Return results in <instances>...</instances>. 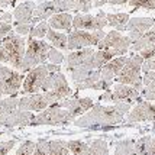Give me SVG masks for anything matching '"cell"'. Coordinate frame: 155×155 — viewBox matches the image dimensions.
<instances>
[{"instance_id":"obj_5","label":"cell","mask_w":155,"mask_h":155,"mask_svg":"<svg viewBox=\"0 0 155 155\" xmlns=\"http://www.w3.org/2000/svg\"><path fill=\"white\" fill-rule=\"evenodd\" d=\"M58 71H61L60 65H54V64H41L38 67H35L25 77L20 93L22 94H36L42 88L44 81L47 80L48 75L52 73H58Z\"/></svg>"},{"instance_id":"obj_16","label":"cell","mask_w":155,"mask_h":155,"mask_svg":"<svg viewBox=\"0 0 155 155\" xmlns=\"http://www.w3.org/2000/svg\"><path fill=\"white\" fill-rule=\"evenodd\" d=\"M57 13L64 12H83L88 13L90 9L93 7V0H52Z\"/></svg>"},{"instance_id":"obj_22","label":"cell","mask_w":155,"mask_h":155,"mask_svg":"<svg viewBox=\"0 0 155 155\" xmlns=\"http://www.w3.org/2000/svg\"><path fill=\"white\" fill-rule=\"evenodd\" d=\"M35 7H36V3L32 0H26V2L20 3L19 6H16L12 13L13 19L16 20L15 23H32Z\"/></svg>"},{"instance_id":"obj_28","label":"cell","mask_w":155,"mask_h":155,"mask_svg":"<svg viewBox=\"0 0 155 155\" xmlns=\"http://www.w3.org/2000/svg\"><path fill=\"white\" fill-rule=\"evenodd\" d=\"M106 19H107V25L115 28L117 32H120V31H126V25L130 18L128 13H106Z\"/></svg>"},{"instance_id":"obj_47","label":"cell","mask_w":155,"mask_h":155,"mask_svg":"<svg viewBox=\"0 0 155 155\" xmlns=\"http://www.w3.org/2000/svg\"><path fill=\"white\" fill-rule=\"evenodd\" d=\"M0 62H9V55L2 47H0Z\"/></svg>"},{"instance_id":"obj_21","label":"cell","mask_w":155,"mask_h":155,"mask_svg":"<svg viewBox=\"0 0 155 155\" xmlns=\"http://www.w3.org/2000/svg\"><path fill=\"white\" fill-rule=\"evenodd\" d=\"M34 113L32 112H26V110H20V109H15L10 115L7 116L5 120L3 126L7 128H16V126H26L31 125L34 120Z\"/></svg>"},{"instance_id":"obj_17","label":"cell","mask_w":155,"mask_h":155,"mask_svg":"<svg viewBox=\"0 0 155 155\" xmlns=\"http://www.w3.org/2000/svg\"><path fill=\"white\" fill-rule=\"evenodd\" d=\"M47 107H49L47 97L44 94H31L26 97H20L18 103V109L20 110H26V112H42Z\"/></svg>"},{"instance_id":"obj_52","label":"cell","mask_w":155,"mask_h":155,"mask_svg":"<svg viewBox=\"0 0 155 155\" xmlns=\"http://www.w3.org/2000/svg\"><path fill=\"white\" fill-rule=\"evenodd\" d=\"M32 2H34V0H32Z\"/></svg>"},{"instance_id":"obj_13","label":"cell","mask_w":155,"mask_h":155,"mask_svg":"<svg viewBox=\"0 0 155 155\" xmlns=\"http://www.w3.org/2000/svg\"><path fill=\"white\" fill-rule=\"evenodd\" d=\"M23 80H25L23 74L7 68L6 73L0 77V97L5 94L15 96L16 93H19Z\"/></svg>"},{"instance_id":"obj_41","label":"cell","mask_w":155,"mask_h":155,"mask_svg":"<svg viewBox=\"0 0 155 155\" xmlns=\"http://www.w3.org/2000/svg\"><path fill=\"white\" fill-rule=\"evenodd\" d=\"M10 32H13V26H12L10 23H6V22H2V20H0V44L3 42V39H5Z\"/></svg>"},{"instance_id":"obj_25","label":"cell","mask_w":155,"mask_h":155,"mask_svg":"<svg viewBox=\"0 0 155 155\" xmlns=\"http://www.w3.org/2000/svg\"><path fill=\"white\" fill-rule=\"evenodd\" d=\"M54 15H57V12H55L52 0H45V2L36 3V7L34 10V18H32V25H36L38 22H42V20H47L48 18H51Z\"/></svg>"},{"instance_id":"obj_39","label":"cell","mask_w":155,"mask_h":155,"mask_svg":"<svg viewBox=\"0 0 155 155\" xmlns=\"http://www.w3.org/2000/svg\"><path fill=\"white\" fill-rule=\"evenodd\" d=\"M34 155H49V149H48V141L45 139H39L36 142Z\"/></svg>"},{"instance_id":"obj_20","label":"cell","mask_w":155,"mask_h":155,"mask_svg":"<svg viewBox=\"0 0 155 155\" xmlns=\"http://www.w3.org/2000/svg\"><path fill=\"white\" fill-rule=\"evenodd\" d=\"M93 54H94V49H93V48H83V49L73 51V52L68 54V57L65 58L64 67H65L67 71H71V70H74V68L81 67V65H84V64L91 58Z\"/></svg>"},{"instance_id":"obj_49","label":"cell","mask_w":155,"mask_h":155,"mask_svg":"<svg viewBox=\"0 0 155 155\" xmlns=\"http://www.w3.org/2000/svg\"><path fill=\"white\" fill-rule=\"evenodd\" d=\"M7 68H9V67H5V65H2V64H0V77H2V75H3L5 73H6V71H7Z\"/></svg>"},{"instance_id":"obj_31","label":"cell","mask_w":155,"mask_h":155,"mask_svg":"<svg viewBox=\"0 0 155 155\" xmlns=\"http://www.w3.org/2000/svg\"><path fill=\"white\" fill-rule=\"evenodd\" d=\"M115 155H136L135 152V142L132 139H125L116 143Z\"/></svg>"},{"instance_id":"obj_40","label":"cell","mask_w":155,"mask_h":155,"mask_svg":"<svg viewBox=\"0 0 155 155\" xmlns=\"http://www.w3.org/2000/svg\"><path fill=\"white\" fill-rule=\"evenodd\" d=\"M143 97L148 101L155 100V78L149 83L148 86H145V88H143Z\"/></svg>"},{"instance_id":"obj_6","label":"cell","mask_w":155,"mask_h":155,"mask_svg":"<svg viewBox=\"0 0 155 155\" xmlns=\"http://www.w3.org/2000/svg\"><path fill=\"white\" fill-rule=\"evenodd\" d=\"M25 44H26V39L20 35L15 34V32H10L6 38L3 39V42L0 44V47L3 48L5 51L9 55V62L10 65L16 70L20 71V65H22V61H23V57H25Z\"/></svg>"},{"instance_id":"obj_30","label":"cell","mask_w":155,"mask_h":155,"mask_svg":"<svg viewBox=\"0 0 155 155\" xmlns=\"http://www.w3.org/2000/svg\"><path fill=\"white\" fill-rule=\"evenodd\" d=\"M47 39L57 49H67V35L62 34V32H57V31L49 28L47 34Z\"/></svg>"},{"instance_id":"obj_4","label":"cell","mask_w":155,"mask_h":155,"mask_svg":"<svg viewBox=\"0 0 155 155\" xmlns=\"http://www.w3.org/2000/svg\"><path fill=\"white\" fill-rule=\"evenodd\" d=\"M142 64H143V58L139 54L129 57L126 64L120 70V73L115 77V81L117 84H126V86L134 87L138 91H142V87H143L141 77Z\"/></svg>"},{"instance_id":"obj_11","label":"cell","mask_w":155,"mask_h":155,"mask_svg":"<svg viewBox=\"0 0 155 155\" xmlns=\"http://www.w3.org/2000/svg\"><path fill=\"white\" fill-rule=\"evenodd\" d=\"M107 26V19L104 12H99L96 16L87 13H78L73 18V28L77 31H103V28Z\"/></svg>"},{"instance_id":"obj_9","label":"cell","mask_w":155,"mask_h":155,"mask_svg":"<svg viewBox=\"0 0 155 155\" xmlns=\"http://www.w3.org/2000/svg\"><path fill=\"white\" fill-rule=\"evenodd\" d=\"M100 100L112 101L115 103H128L132 104L138 101L139 103V91L126 84H116L113 90H107L100 96Z\"/></svg>"},{"instance_id":"obj_34","label":"cell","mask_w":155,"mask_h":155,"mask_svg":"<svg viewBox=\"0 0 155 155\" xmlns=\"http://www.w3.org/2000/svg\"><path fill=\"white\" fill-rule=\"evenodd\" d=\"M48 31H49V25H48L47 20H42L39 22L36 26H34V29L31 31V36L32 38H45L48 34Z\"/></svg>"},{"instance_id":"obj_15","label":"cell","mask_w":155,"mask_h":155,"mask_svg":"<svg viewBox=\"0 0 155 155\" xmlns=\"http://www.w3.org/2000/svg\"><path fill=\"white\" fill-rule=\"evenodd\" d=\"M154 23L155 20L152 18H130L126 25V29L129 31V38L132 44L139 39L143 34H147L154 26Z\"/></svg>"},{"instance_id":"obj_50","label":"cell","mask_w":155,"mask_h":155,"mask_svg":"<svg viewBox=\"0 0 155 155\" xmlns=\"http://www.w3.org/2000/svg\"><path fill=\"white\" fill-rule=\"evenodd\" d=\"M64 155H71V152H70V151H65V154Z\"/></svg>"},{"instance_id":"obj_24","label":"cell","mask_w":155,"mask_h":155,"mask_svg":"<svg viewBox=\"0 0 155 155\" xmlns=\"http://www.w3.org/2000/svg\"><path fill=\"white\" fill-rule=\"evenodd\" d=\"M73 15L64 12V13H57L54 16H51L47 20L48 25L51 29L54 31H64V32H70L71 28H73Z\"/></svg>"},{"instance_id":"obj_3","label":"cell","mask_w":155,"mask_h":155,"mask_svg":"<svg viewBox=\"0 0 155 155\" xmlns=\"http://www.w3.org/2000/svg\"><path fill=\"white\" fill-rule=\"evenodd\" d=\"M44 91V96L47 97L49 106H52L55 103H58L62 99H67L68 96L73 94V90L68 86V81L65 75L61 71L52 73L47 77V80L44 81V86L41 88Z\"/></svg>"},{"instance_id":"obj_18","label":"cell","mask_w":155,"mask_h":155,"mask_svg":"<svg viewBox=\"0 0 155 155\" xmlns=\"http://www.w3.org/2000/svg\"><path fill=\"white\" fill-rule=\"evenodd\" d=\"M129 57H116L113 58L112 61H109L106 65H103L100 70V80L106 81L109 84H113V80H115V77L119 73H120V70L123 68V65L126 64V61H128Z\"/></svg>"},{"instance_id":"obj_36","label":"cell","mask_w":155,"mask_h":155,"mask_svg":"<svg viewBox=\"0 0 155 155\" xmlns=\"http://www.w3.org/2000/svg\"><path fill=\"white\" fill-rule=\"evenodd\" d=\"M128 5L132 6L134 9L143 7V9H148V10H155V0H129Z\"/></svg>"},{"instance_id":"obj_10","label":"cell","mask_w":155,"mask_h":155,"mask_svg":"<svg viewBox=\"0 0 155 155\" xmlns=\"http://www.w3.org/2000/svg\"><path fill=\"white\" fill-rule=\"evenodd\" d=\"M132 45V41L129 36H123L117 31H110L104 35V38L99 42V49H109L113 51L116 57H123Z\"/></svg>"},{"instance_id":"obj_8","label":"cell","mask_w":155,"mask_h":155,"mask_svg":"<svg viewBox=\"0 0 155 155\" xmlns=\"http://www.w3.org/2000/svg\"><path fill=\"white\" fill-rule=\"evenodd\" d=\"M70 120H74L73 116L70 115L67 109L58 107V106H49L45 110H42L38 116H35L32 120V126L38 125H61V123H67Z\"/></svg>"},{"instance_id":"obj_23","label":"cell","mask_w":155,"mask_h":155,"mask_svg":"<svg viewBox=\"0 0 155 155\" xmlns=\"http://www.w3.org/2000/svg\"><path fill=\"white\" fill-rule=\"evenodd\" d=\"M113 58H116V54L113 51L99 49V51H96L94 54L91 55V58L84 64V67L88 68V70H101L103 65H106L109 61H112Z\"/></svg>"},{"instance_id":"obj_48","label":"cell","mask_w":155,"mask_h":155,"mask_svg":"<svg viewBox=\"0 0 155 155\" xmlns=\"http://www.w3.org/2000/svg\"><path fill=\"white\" fill-rule=\"evenodd\" d=\"M18 0H0V7H6V6H15Z\"/></svg>"},{"instance_id":"obj_43","label":"cell","mask_w":155,"mask_h":155,"mask_svg":"<svg viewBox=\"0 0 155 155\" xmlns=\"http://www.w3.org/2000/svg\"><path fill=\"white\" fill-rule=\"evenodd\" d=\"M139 55L143 58V61L154 58L155 57V45H151V47H148V48H143L142 51H139Z\"/></svg>"},{"instance_id":"obj_19","label":"cell","mask_w":155,"mask_h":155,"mask_svg":"<svg viewBox=\"0 0 155 155\" xmlns=\"http://www.w3.org/2000/svg\"><path fill=\"white\" fill-rule=\"evenodd\" d=\"M129 122L155 120V104L149 101H139L128 115Z\"/></svg>"},{"instance_id":"obj_38","label":"cell","mask_w":155,"mask_h":155,"mask_svg":"<svg viewBox=\"0 0 155 155\" xmlns=\"http://www.w3.org/2000/svg\"><path fill=\"white\" fill-rule=\"evenodd\" d=\"M32 29H34V25H32V23H15V31H16V34L20 35V36L29 35Z\"/></svg>"},{"instance_id":"obj_7","label":"cell","mask_w":155,"mask_h":155,"mask_svg":"<svg viewBox=\"0 0 155 155\" xmlns=\"http://www.w3.org/2000/svg\"><path fill=\"white\" fill-rule=\"evenodd\" d=\"M103 31H94V32H88V31H77L74 29L73 32L67 35V49L74 51V49H83V48H90L99 45L103 38H104Z\"/></svg>"},{"instance_id":"obj_45","label":"cell","mask_w":155,"mask_h":155,"mask_svg":"<svg viewBox=\"0 0 155 155\" xmlns=\"http://www.w3.org/2000/svg\"><path fill=\"white\" fill-rule=\"evenodd\" d=\"M141 71H143V73H145V71H155V57L151 58V60L143 61Z\"/></svg>"},{"instance_id":"obj_44","label":"cell","mask_w":155,"mask_h":155,"mask_svg":"<svg viewBox=\"0 0 155 155\" xmlns=\"http://www.w3.org/2000/svg\"><path fill=\"white\" fill-rule=\"evenodd\" d=\"M15 141H7V142H0V155H7L10 152V149L15 147Z\"/></svg>"},{"instance_id":"obj_33","label":"cell","mask_w":155,"mask_h":155,"mask_svg":"<svg viewBox=\"0 0 155 155\" xmlns=\"http://www.w3.org/2000/svg\"><path fill=\"white\" fill-rule=\"evenodd\" d=\"M67 148L71 155H87L88 152V145L81 141H68Z\"/></svg>"},{"instance_id":"obj_46","label":"cell","mask_w":155,"mask_h":155,"mask_svg":"<svg viewBox=\"0 0 155 155\" xmlns=\"http://www.w3.org/2000/svg\"><path fill=\"white\" fill-rule=\"evenodd\" d=\"M12 19H13V15L9 13V12H6V13H3L0 16V20H2V22H6V23H10Z\"/></svg>"},{"instance_id":"obj_12","label":"cell","mask_w":155,"mask_h":155,"mask_svg":"<svg viewBox=\"0 0 155 155\" xmlns=\"http://www.w3.org/2000/svg\"><path fill=\"white\" fill-rule=\"evenodd\" d=\"M70 74L73 83L77 86V90L93 88L96 83L100 80V70H88L84 65L71 70Z\"/></svg>"},{"instance_id":"obj_14","label":"cell","mask_w":155,"mask_h":155,"mask_svg":"<svg viewBox=\"0 0 155 155\" xmlns=\"http://www.w3.org/2000/svg\"><path fill=\"white\" fill-rule=\"evenodd\" d=\"M55 106L67 109L70 115L73 116V119H77L80 115H84L88 109L93 107L94 103L90 97H83V99H71V100L58 101V103H55Z\"/></svg>"},{"instance_id":"obj_32","label":"cell","mask_w":155,"mask_h":155,"mask_svg":"<svg viewBox=\"0 0 155 155\" xmlns=\"http://www.w3.org/2000/svg\"><path fill=\"white\" fill-rule=\"evenodd\" d=\"M87 155H109L107 143L103 139H96L91 142V145H88Z\"/></svg>"},{"instance_id":"obj_2","label":"cell","mask_w":155,"mask_h":155,"mask_svg":"<svg viewBox=\"0 0 155 155\" xmlns=\"http://www.w3.org/2000/svg\"><path fill=\"white\" fill-rule=\"evenodd\" d=\"M26 51H25V57L20 65V71L22 73H28L31 70H34L35 67H38L41 64H44L48 60L49 55V48L51 45L45 42V41L36 39L29 36L26 39Z\"/></svg>"},{"instance_id":"obj_1","label":"cell","mask_w":155,"mask_h":155,"mask_svg":"<svg viewBox=\"0 0 155 155\" xmlns=\"http://www.w3.org/2000/svg\"><path fill=\"white\" fill-rule=\"evenodd\" d=\"M130 109L128 103H115L112 106H103L94 104L88 112L83 116L74 119V125L78 128H107L115 126L123 120V116L126 115Z\"/></svg>"},{"instance_id":"obj_27","label":"cell","mask_w":155,"mask_h":155,"mask_svg":"<svg viewBox=\"0 0 155 155\" xmlns=\"http://www.w3.org/2000/svg\"><path fill=\"white\" fill-rule=\"evenodd\" d=\"M136 155H155V138L143 136L138 142H135Z\"/></svg>"},{"instance_id":"obj_26","label":"cell","mask_w":155,"mask_h":155,"mask_svg":"<svg viewBox=\"0 0 155 155\" xmlns=\"http://www.w3.org/2000/svg\"><path fill=\"white\" fill-rule=\"evenodd\" d=\"M18 103H19V99L15 96H10L7 99H0V125H3L5 120L7 119V116L15 109H18Z\"/></svg>"},{"instance_id":"obj_35","label":"cell","mask_w":155,"mask_h":155,"mask_svg":"<svg viewBox=\"0 0 155 155\" xmlns=\"http://www.w3.org/2000/svg\"><path fill=\"white\" fill-rule=\"evenodd\" d=\"M36 147V142L34 141H25L20 143V147L16 151V155H32Z\"/></svg>"},{"instance_id":"obj_37","label":"cell","mask_w":155,"mask_h":155,"mask_svg":"<svg viewBox=\"0 0 155 155\" xmlns=\"http://www.w3.org/2000/svg\"><path fill=\"white\" fill-rule=\"evenodd\" d=\"M48 61H49L51 64H54V65H60L61 62L64 61V55H62V52H61V51H58L57 48L51 47V48H49Z\"/></svg>"},{"instance_id":"obj_29","label":"cell","mask_w":155,"mask_h":155,"mask_svg":"<svg viewBox=\"0 0 155 155\" xmlns=\"http://www.w3.org/2000/svg\"><path fill=\"white\" fill-rule=\"evenodd\" d=\"M151 45H155V23L147 34H143L139 39L135 41V42L130 45V48H132V51L139 52L143 48H148V47H151Z\"/></svg>"},{"instance_id":"obj_42","label":"cell","mask_w":155,"mask_h":155,"mask_svg":"<svg viewBox=\"0 0 155 155\" xmlns=\"http://www.w3.org/2000/svg\"><path fill=\"white\" fill-rule=\"evenodd\" d=\"M129 0H93V6L100 7L103 5H125Z\"/></svg>"},{"instance_id":"obj_51","label":"cell","mask_w":155,"mask_h":155,"mask_svg":"<svg viewBox=\"0 0 155 155\" xmlns=\"http://www.w3.org/2000/svg\"><path fill=\"white\" fill-rule=\"evenodd\" d=\"M0 13H2V9H0Z\"/></svg>"}]
</instances>
